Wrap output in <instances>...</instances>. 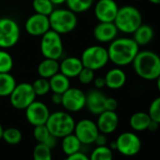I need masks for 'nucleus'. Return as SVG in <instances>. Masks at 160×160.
Returning a JSON list of instances; mask_svg holds the SVG:
<instances>
[{
  "instance_id": "nucleus-14",
  "label": "nucleus",
  "mask_w": 160,
  "mask_h": 160,
  "mask_svg": "<svg viewBox=\"0 0 160 160\" xmlns=\"http://www.w3.org/2000/svg\"><path fill=\"white\" fill-rule=\"evenodd\" d=\"M26 32L32 37H42L50 30V23L48 16L34 13L30 15L25 23Z\"/></svg>"
},
{
  "instance_id": "nucleus-33",
  "label": "nucleus",
  "mask_w": 160,
  "mask_h": 160,
  "mask_svg": "<svg viewBox=\"0 0 160 160\" xmlns=\"http://www.w3.org/2000/svg\"><path fill=\"white\" fill-rule=\"evenodd\" d=\"M13 64L12 55L6 49H0V72H11Z\"/></svg>"
},
{
  "instance_id": "nucleus-11",
  "label": "nucleus",
  "mask_w": 160,
  "mask_h": 160,
  "mask_svg": "<svg viewBox=\"0 0 160 160\" xmlns=\"http://www.w3.org/2000/svg\"><path fill=\"white\" fill-rule=\"evenodd\" d=\"M99 129L95 122L90 119H82L75 122L73 134L82 143V145H90L94 143L98 134Z\"/></svg>"
},
{
  "instance_id": "nucleus-37",
  "label": "nucleus",
  "mask_w": 160,
  "mask_h": 160,
  "mask_svg": "<svg viewBox=\"0 0 160 160\" xmlns=\"http://www.w3.org/2000/svg\"><path fill=\"white\" fill-rule=\"evenodd\" d=\"M118 101L113 97H107L105 101V110L109 111H116L118 108Z\"/></svg>"
},
{
  "instance_id": "nucleus-17",
  "label": "nucleus",
  "mask_w": 160,
  "mask_h": 160,
  "mask_svg": "<svg viewBox=\"0 0 160 160\" xmlns=\"http://www.w3.org/2000/svg\"><path fill=\"white\" fill-rule=\"evenodd\" d=\"M98 116L96 124L100 133L108 135L113 133L119 125V116L116 111L104 110Z\"/></svg>"
},
{
  "instance_id": "nucleus-46",
  "label": "nucleus",
  "mask_w": 160,
  "mask_h": 160,
  "mask_svg": "<svg viewBox=\"0 0 160 160\" xmlns=\"http://www.w3.org/2000/svg\"><path fill=\"white\" fill-rule=\"evenodd\" d=\"M134 1H138V0H134Z\"/></svg>"
},
{
  "instance_id": "nucleus-4",
  "label": "nucleus",
  "mask_w": 160,
  "mask_h": 160,
  "mask_svg": "<svg viewBox=\"0 0 160 160\" xmlns=\"http://www.w3.org/2000/svg\"><path fill=\"white\" fill-rule=\"evenodd\" d=\"M52 136L57 138L73 133L75 121L68 111H55L50 113L45 123Z\"/></svg>"
},
{
  "instance_id": "nucleus-22",
  "label": "nucleus",
  "mask_w": 160,
  "mask_h": 160,
  "mask_svg": "<svg viewBox=\"0 0 160 160\" xmlns=\"http://www.w3.org/2000/svg\"><path fill=\"white\" fill-rule=\"evenodd\" d=\"M59 72V61L51 58H43L37 67V72L40 77L49 79Z\"/></svg>"
},
{
  "instance_id": "nucleus-27",
  "label": "nucleus",
  "mask_w": 160,
  "mask_h": 160,
  "mask_svg": "<svg viewBox=\"0 0 160 160\" xmlns=\"http://www.w3.org/2000/svg\"><path fill=\"white\" fill-rule=\"evenodd\" d=\"M16 84V79L11 72H0V97H9Z\"/></svg>"
},
{
  "instance_id": "nucleus-26",
  "label": "nucleus",
  "mask_w": 160,
  "mask_h": 160,
  "mask_svg": "<svg viewBox=\"0 0 160 160\" xmlns=\"http://www.w3.org/2000/svg\"><path fill=\"white\" fill-rule=\"evenodd\" d=\"M61 139V149L66 155H71L81 151L82 143L73 133L63 137Z\"/></svg>"
},
{
  "instance_id": "nucleus-2",
  "label": "nucleus",
  "mask_w": 160,
  "mask_h": 160,
  "mask_svg": "<svg viewBox=\"0 0 160 160\" xmlns=\"http://www.w3.org/2000/svg\"><path fill=\"white\" fill-rule=\"evenodd\" d=\"M133 69L138 76L152 81L160 75V57L151 50H139L134 58Z\"/></svg>"
},
{
  "instance_id": "nucleus-3",
  "label": "nucleus",
  "mask_w": 160,
  "mask_h": 160,
  "mask_svg": "<svg viewBox=\"0 0 160 160\" xmlns=\"http://www.w3.org/2000/svg\"><path fill=\"white\" fill-rule=\"evenodd\" d=\"M113 23L120 32L133 34L142 24V14L136 7L125 5L119 8Z\"/></svg>"
},
{
  "instance_id": "nucleus-12",
  "label": "nucleus",
  "mask_w": 160,
  "mask_h": 160,
  "mask_svg": "<svg viewBox=\"0 0 160 160\" xmlns=\"http://www.w3.org/2000/svg\"><path fill=\"white\" fill-rule=\"evenodd\" d=\"M86 105V93L79 88L70 87L62 93L61 106L68 112H78L82 110Z\"/></svg>"
},
{
  "instance_id": "nucleus-9",
  "label": "nucleus",
  "mask_w": 160,
  "mask_h": 160,
  "mask_svg": "<svg viewBox=\"0 0 160 160\" xmlns=\"http://www.w3.org/2000/svg\"><path fill=\"white\" fill-rule=\"evenodd\" d=\"M36 97L31 83L28 82L16 84L12 92L9 96L12 107L18 110H25L36 100Z\"/></svg>"
},
{
  "instance_id": "nucleus-6",
  "label": "nucleus",
  "mask_w": 160,
  "mask_h": 160,
  "mask_svg": "<svg viewBox=\"0 0 160 160\" xmlns=\"http://www.w3.org/2000/svg\"><path fill=\"white\" fill-rule=\"evenodd\" d=\"M40 50L43 58L59 60L64 53L61 35L50 29L41 37Z\"/></svg>"
},
{
  "instance_id": "nucleus-13",
  "label": "nucleus",
  "mask_w": 160,
  "mask_h": 160,
  "mask_svg": "<svg viewBox=\"0 0 160 160\" xmlns=\"http://www.w3.org/2000/svg\"><path fill=\"white\" fill-rule=\"evenodd\" d=\"M26 118L29 124L32 126L45 124L50 115L48 107L42 101L35 100L26 109Z\"/></svg>"
},
{
  "instance_id": "nucleus-28",
  "label": "nucleus",
  "mask_w": 160,
  "mask_h": 160,
  "mask_svg": "<svg viewBox=\"0 0 160 160\" xmlns=\"http://www.w3.org/2000/svg\"><path fill=\"white\" fill-rule=\"evenodd\" d=\"M94 0H66V6L67 9L77 13H83L88 12L90 9H92L93 5Z\"/></svg>"
},
{
  "instance_id": "nucleus-21",
  "label": "nucleus",
  "mask_w": 160,
  "mask_h": 160,
  "mask_svg": "<svg viewBox=\"0 0 160 160\" xmlns=\"http://www.w3.org/2000/svg\"><path fill=\"white\" fill-rule=\"evenodd\" d=\"M153 37L154 30L150 25L147 24H141L133 33V40L139 47L149 44L152 41Z\"/></svg>"
},
{
  "instance_id": "nucleus-8",
  "label": "nucleus",
  "mask_w": 160,
  "mask_h": 160,
  "mask_svg": "<svg viewBox=\"0 0 160 160\" xmlns=\"http://www.w3.org/2000/svg\"><path fill=\"white\" fill-rule=\"evenodd\" d=\"M21 36L18 23L10 17L0 18V49H10L15 46Z\"/></svg>"
},
{
  "instance_id": "nucleus-25",
  "label": "nucleus",
  "mask_w": 160,
  "mask_h": 160,
  "mask_svg": "<svg viewBox=\"0 0 160 160\" xmlns=\"http://www.w3.org/2000/svg\"><path fill=\"white\" fill-rule=\"evenodd\" d=\"M151 122H152V119L150 115L148 114V112L138 111L130 117L129 124L133 130L141 132V131L148 130Z\"/></svg>"
},
{
  "instance_id": "nucleus-38",
  "label": "nucleus",
  "mask_w": 160,
  "mask_h": 160,
  "mask_svg": "<svg viewBox=\"0 0 160 160\" xmlns=\"http://www.w3.org/2000/svg\"><path fill=\"white\" fill-rule=\"evenodd\" d=\"M65 160H90V157L80 151V152H77L71 155H67Z\"/></svg>"
},
{
  "instance_id": "nucleus-40",
  "label": "nucleus",
  "mask_w": 160,
  "mask_h": 160,
  "mask_svg": "<svg viewBox=\"0 0 160 160\" xmlns=\"http://www.w3.org/2000/svg\"><path fill=\"white\" fill-rule=\"evenodd\" d=\"M94 143L97 145V146H105L107 145L108 143V138H107V135L106 134H103V133H99Z\"/></svg>"
},
{
  "instance_id": "nucleus-31",
  "label": "nucleus",
  "mask_w": 160,
  "mask_h": 160,
  "mask_svg": "<svg viewBox=\"0 0 160 160\" xmlns=\"http://www.w3.org/2000/svg\"><path fill=\"white\" fill-rule=\"evenodd\" d=\"M89 157L90 160H113L112 149L107 145L97 146L92 150Z\"/></svg>"
},
{
  "instance_id": "nucleus-30",
  "label": "nucleus",
  "mask_w": 160,
  "mask_h": 160,
  "mask_svg": "<svg viewBox=\"0 0 160 160\" xmlns=\"http://www.w3.org/2000/svg\"><path fill=\"white\" fill-rule=\"evenodd\" d=\"M32 8L35 13L49 16L51 12L54 11L55 6L50 0H33Z\"/></svg>"
},
{
  "instance_id": "nucleus-41",
  "label": "nucleus",
  "mask_w": 160,
  "mask_h": 160,
  "mask_svg": "<svg viewBox=\"0 0 160 160\" xmlns=\"http://www.w3.org/2000/svg\"><path fill=\"white\" fill-rule=\"evenodd\" d=\"M61 100H62V94L60 93H56V92H53L52 96H51V102L54 104V105H61Z\"/></svg>"
},
{
  "instance_id": "nucleus-15",
  "label": "nucleus",
  "mask_w": 160,
  "mask_h": 160,
  "mask_svg": "<svg viewBox=\"0 0 160 160\" xmlns=\"http://www.w3.org/2000/svg\"><path fill=\"white\" fill-rule=\"evenodd\" d=\"M119 6L115 0H98L94 6V16L98 22H114Z\"/></svg>"
},
{
  "instance_id": "nucleus-35",
  "label": "nucleus",
  "mask_w": 160,
  "mask_h": 160,
  "mask_svg": "<svg viewBox=\"0 0 160 160\" xmlns=\"http://www.w3.org/2000/svg\"><path fill=\"white\" fill-rule=\"evenodd\" d=\"M94 77H95L94 71H92L89 68H86V67H83V69L80 71V72L77 75L78 81L83 85L92 84L93 82Z\"/></svg>"
},
{
  "instance_id": "nucleus-24",
  "label": "nucleus",
  "mask_w": 160,
  "mask_h": 160,
  "mask_svg": "<svg viewBox=\"0 0 160 160\" xmlns=\"http://www.w3.org/2000/svg\"><path fill=\"white\" fill-rule=\"evenodd\" d=\"M48 80L50 85V91L52 92L62 94L71 87L70 78H68L67 76H65L59 72L54 74Z\"/></svg>"
},
{
  "instance_id": "nucleus-44",
  "label": "nucleus",
  "mask_w": 160,
  "mask_h": 160,
  "mask_svg": "<svg viewBox=\"0 0 160 160\" xmlns=\"http://www.w3.org/2000/svg\"><path fill=\"white\" fill-rule=\"evenodd\" d=\"M148 2L153 5H160V0H148Z\"/></svg>"
},
{
  "instance_id": "nucleus-39",
  "label": "nucleus",
  "mask_w": 160,
  "mask_h": 160,
  "mask_svg": "<svg viewBox=\"0 0 160 160\" xmlns=\"http://www.w3.org/2000/svg\"><path fill=\"white\" fill-rule=\"evenodd\" d=\"M92 83H93V85H94V88H95V89H98V90H102L103 88L106 87L105 77H103V76L94 77Z\"/></svg>"
},
{
  "instance_id": "nucleus-1",
  "label": "nucleus",
  "mask_w": 160,
  "mask_h": 160,
  "mask_svg": "<svg viewBox=\"0 0 160 160\" xmlns=\"http://www.w3.org/2000/svg\"><path fill=\"white\" fill-rule=\"evenodd\" d=\"M108 49L109 61L117 67H123L132 64L139 51V46L133 38H116L109 42Z\"/></svg>"
},
{
  "instance_id": "nucleus-34",
  "label": "nucleus",
  "mask_w": 160,
  "mask_h": 160,
  "mask_svg": "<svg viewBox=\"0 0 160 160\" xmlns=\"http://www.w3.org/2000/svg\"><path fill=\"white\" fill-rule=\"evenodd\" d=\"M31 85L36 96H44L49 92H51L49 80L46 78H42L39 76V78H37L33 83H31Z\"/></svg>"
},
{
  "instance_id": "nucleus-7",
  "label": "nucleus",
  "mask_w": 160,
  "mask_h": 160,
  "mask_svg": "<svg viewBox=\"0 0 160 160\" xmlns=\"http://www.w3.org/2000/svg\"><path fill=\"white\" fill-rule=\"evenodd\" d=\"M80 59L84 67L94 72L103 69L109 61L108 49L102 45H91L84 49Z\"/></svg>"
},
{
  "instance_id": "nucleus-45",
  "label": "nucleus",
  "mask_w": 160,
  "mask_h": 160,
  "mask_svg": "<svg viewBox=\"0 0 160 160\" xmlns=\"http://www.w3.org/2000/svg\"><path fill=\"white\" fill-rule=\"evenodd\" d=\"M3 131H4V128H3L2 124L0 123V140L2 139V136H3Z\"/></svg>"
},
{
  "instance_id": "nucleus-5",
  "label": "nucleus",
  "mask_w": 160,
  "mask_h": 160,
  "mask_svg": "<svg viewBox=\"0 0 160 160\" xmlns=\"http://www.w3.org/2000/svg\"><path fill=\"white\" fill-rule=\"evenodd\" d=\"M50 29L60 35L72 32L77 27V16L69 9H54L48 16Z\"/></svg>"
},
{
  "instance_id": "nucleus-18",
  "label": "nucleus",
  "mask_w": 160,
  "mask_h": 160,
  "mask_svg": "<svg viewBox=\"0 0 160 160\" xmlns=\"http://www.w3.org/2000/svg\"><path fill=\"white\" fill-rule=\"evenodd\" d=\"M107 99L106 94L101 90L93 89L86 94L85 108L93 115H99L105 110V101Z\"/></svg>"
},
{
  "instance_id": "nucleus-19",
  "label": "nucleus",
  "mask_w": 160,
  "mask_h": 160,
  "mask_svg": "<svg viewBox=\"0 0 160 160\" xmlns=\"http://www.w3.org/2000/svg\"><path fill=\"white\" fill-rule=\"evenodd\" d=\"M83 64L80 58L67 57L61 59L59 62V72L67 76L68 78H75L83 69Z\"/></svg>"
},
{
  "instance_id": "nucleus-42",
  "label": "nucleus",
  "mask_w": 160,
  "mask_h": 160,
  "mask_svg": "<svg viewBox=\"0 0 160 160\" xmlns=\"http://www.w3.org/2000/svg\"><path fill=\"white\" fill-rule=\"evenodd\" d=\"M50 1L54 4V6H59V5L65 4L66 0H50Z\"/></svg>"
},
{
  "instance_id": "nucleus-43",
  "label": "nucleus",
  "mask_w": 160,
  "mask_h": 160,
  "mask_svg": "<svg viewBox=\"0 0 160 160\" xmlns=\"http://www.w3.org/2000/svg\"><path fill=\"white\" fill-rule=\"evenodd\" d=\"M155 81H156V87H157V90L160 93V75L155 79Z\"/></svg>"
},
{
  "instance_id": "nucleus-16",
  "label": "nucleus",
  "mask_w": 160,
  "mask_h": 160,
  "mask_svg": "<svg viewBox=\"0 0 160 160\" xmlns=\"http://www.w3.org/2000/svg\"><path fill=\"white\" fill-rule=\"evenodd\" d=\"M119 30L115 24L99 22L93 28V37L100 43H109L117 38Z\"/></svg>"
},
{
  "instance_id": "nucleus-10",
  "label": "nucleus",
  "mask_w": 160,
  "mask_h": 160,
  "mask_svg": "<svg viewBox=\"0 0 160 160\" xmlns=\"http://www.w3.org/2000/svg\"><path fill=\"white\" fill-rule=\"evenodd\" d=\"M116 150L125 156H133L139 152L141 149V140L139 137L133 132H123L115 140Z\"/></svg>"
},
{
  "instance_id": "nucleus-23",
  "label": "nucleus",
  "mask_w": 160,
  "mask_h": 160,
  "mask_svg": "<svg viewBox=\"0 0 160 160\" xmlns=\"http://www.w3.org/2000/svg\"><path fill=\"white\" fill-rule=\"evenodd\" d=\"M33 137L38 143H43L53 149L57 145V138L51 135L45 124L34 126Z\"/></svg>"
},
{
  "instance_id": "nucleus-29",
  "label": "nucleus",
  "mask_w": 160,
  "mask_h": 160,
  "mask_svg": "<svg viewBox=\"0 0 160 160\" xmlns=\"http://www.w3.org/2000/svg\"><path fill=\"white\" fill-rule=\"evenodd\" d=\"M22 138H23L22 132L16 127H9L4 129L3 131L2 139L8 144L11 145L19 144L22 141Z\"/></svg>"
},
{
  "instance_id": "nucleus-20",
  "label": "nucleus",
  "mask_w": 160,
  "mask_h": 160,
  "mask_svg": "<svg viewBox=\"0 0 160 160\" xmlns=\"http://www.w3.org/2000/svg\"><path fill=\"white\" fill-rule=\"evenodd\" d=\"M106 87L110 90H120L122 89L127 80L125 72L120 67L112 68L107 72L105 74Z\"/></svg>"
},
{
  "instance_id": "nucleus-32",
  "label": "nucleus",
  "mask_w": 160,
  "mask_h": 160,
  "mask_svg": "<svg viewBox=\"0 0 160 160\" xmlns=\"http://www.w3.org/2000/svg\"><path fill=\"white\" fill-rule=\"evenodd\" d=\"M33 160H53L52 149L43 143H38L33 150Z\"/></svg>"
},
{
  "instance_id": "nucleus-36",
  "label": "nucleus",
  "mask_w": 160,
  "mask_h": 160,
  "mask_svg": "<svg viewBox=\"0 0 160 160\" xmlns=\"http://www.w3.org/2000/svg\"><path fill=\"white\" fill-rule=\"evenodd\" d=\"M148 114L150 115L152 121L160 124V96L152 100L149 107Z\"/></svg>"
}]
</instances>
